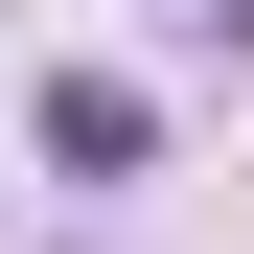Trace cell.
Returning <instances> with one entry per match:
<instances>
[{"label":"cell","mask_w":254,"mask_h":254,"mask_svg":"<svg viewBox=\"0 0 254 254\" xmlns=\"http://www.w3.org/2000/svg\"><path fill=\"white\" fill-rule=\"evenodd\" d=\"M47 162H69V185H139V162H162V93H139V69H47Z\"/></svg>","instance_id":"1"}]
</instances>
